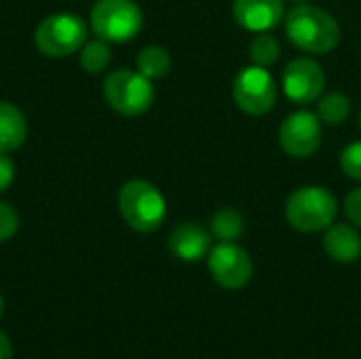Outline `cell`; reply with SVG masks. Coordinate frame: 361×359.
<instances>
[{
	"label": "cell",
	"mask_w": 361,
	"mask_h": 359,
	"mask_svg": "<svg viewBox=\"0 0 361 359\" xmlns=\"http://www.w3.org/2000/svg\"><path fill=\"white\" fill-rule=\"evenodd\" d=\"M207 269L214 281L224 290H241L250 284L254 264L250 254L235 241L218 243L209 250Z\"/></svg>",
	"instance_id": "cell-9"
},
{
	"label": "cell",
	"mask_w": 361,
	"mask_h": 359,
	"mask_svg": "<svg viewBox=\"0 0 361 359\" xmlns=\"http://www.w3.org/2000/svg\"><path fill=\"white\" fill-rule=\"evenodd\" d=\"M283 21L288 40L305 53L328 55L341 42V25L334 15L309 2L296 4Z\"/></svg>",
	"instance_id": "cell-1"
},
{
	"label": "cell",
	"mask_w": 361,
	"mask_h": 359,
	"mask_svg": "<svg viewBox=\"0 0 361 359\" xmlns=\"http://www.w3.org/2000/svg\"><path fill=\"white\" fill-rule=\"evenodd\" d=\"M2 313H4V300H2V296H0V317H2Z\"/></svg>",
	"instance_id": "cell-25"
},
{
	"label": "cell",
	"mask_w": 361,
	"mask_h": 359,
	"mask_svg": "<svg viewBox=\"0 0 361 359\" xmlns=\"http://www.w3.org/2000/svg\"><path fill=\"white\" fill-rule=\"evenodd\" d=\"M324 250L341 264L355 262L361 256V235L351 224H330L324 235Z\"/></svg>",
	"instance_id": "cell-13"
},
{
	"label": "cell",
	"mask_w": 361,
	"mask_h": 359,
	"mask_svg": "<svg viewBox=\"0 0 361 359\" xmlns=\"http://www.w3.org/2000/svg\"><path fill=\"white\" fill-rule=\"evenodd\" d=\"M233 99L237 108L250 116H262L273 110L277 102V83L262 66L243 68L233 83Z\"/></svg>",
	"instance_id": "cell-7"
},
{
	"label": "cell",
	"mask_w": 361,
	"mask_h": 359,
	"mask_svg": "<svg viewBox=\"0 0 361 359\" xmlns=\"http://www.w3.org/2000/svg\"><path fill=\"white\" fill-rule=\"evenodd\" d=\"M116 203L127 226L137 233H154L167 218V201L148 180L125 182L118 190Z\"/></svg>",
	"instance_id": "cell-2"
},
{
	"label": "cell",
	"mask_w": 361,
	"mask_h": 359,
	"mask_svg": "<svg viewBox=\"0 0 361 359\" xmlns=\"http://www.w3.org/2000/svg\"><path fill=\"white\" fill-rule=\"evenodd\" d=\"M89 40V25L76 13H53L34 32L36 49L47 57H70Z\"/></svg>",
	"instance_id": "cell-5"
},
{
	"label": "cell",
	"mask_w": 361,
	"mask_h": 359,
	"mask_svg": "<svg viewBox=\"0 0 361 359\" xmlns=\"http://www.w3.org/2000/svg\"><path fill=\"white\" fill-rule=\"evenodd\" d=\"M89 25L97 38L123 44L140 34L144 13L135 0H97L91 8Z\"/></svg>",
	"instance_id": "cell-4"
},
{
	"label": "cell",
	"mask_w": 361,
	"mask_h": 359,
	"mask_svg": "<svg viewBox=\"0 0 361 359\" xmlns=\"http://www.w3.org/2000/svg\"><path fill=\"white\" fill-rule=\"evenodd\" d=\"M360 129H361V112H360Z\"/></svg>",
	"instance_id": "cell-27"
},
{
	"label": "cell",
	"mask_w": 361,
	"mask_h": 359,
	"mask_svg": "<svg viewBox=\"0 0 361 359\" xmlns=\"http://www.w3.org/2000/svg\"><path fill=\"white\" fill-rule=\"evenodd\" d=\"M338 165L347 178L361 182V142H351L341 150Z\"/></svg>",
	"instance_id": "cell-20"
},
{
	"label": "cell",
	"mask_w": 361,
	"mask_h": 359,
	"mask_svg": "<svg viewBox=\"0 0 361 359\" xmlns=\"http://www.w3.org/2000/svg\"><path fill=\"white\" fill-rule=\"evenodd\" d=\"M171 68V57L165 47L159 44H148L137 53L135 59V70L144 74L148 80H159L169 74Z\"/></svg>",
	"instance_id": "cell-15"
},
{
	"label": "cell",
	"mask_w": 361,
	"mask_h": 359,
	"mask_svg": "<svg viewBox=\"0 0 361 359\" xmlns=\"http://www.w3.org/2000/svg\"><path fill=\"white\" fill-rule=\"evenodd\" d=\"M104 97L108 106L123 116H140L154 104V87L137 70L118 68L104 78Z\"/></svg>",
	"instance_id": "cell-6"
},
{
	"label": "cell",
	"mask_w": 361,
	"mask_h": 359,
	"mask_svg": "<svg viewBox=\"0 0 361 359\" xmlns=\"http://www.w3.org/2000/svg\"><path fill=\"white\" fill-rule=\"evenodd\" d=\"M336 197L324 186H300L286 201V220L298 233H319L334 224Z\"/></svg>",
	"instance_id": "cell-3"
},
{
	"label": "cell",
	"mask_w": 361,
	"mask_h": 359,
	"mask_svg": "<svg viewBox=\"0 0 361 359\" xmlns=\"http://www.w3.org/2000/svg\"><path fill=\"white\" fill-rule=\"evenodd\" d=\"M319 121L324 125H341L349 118L351 114V99L345 95V93H328V95H322L317 99V112Z\"/></svg>",
	"instance_id": "cell-17"
},
{
	"label": "cell",
	"mask_w": 361,
	"mask_h": 359,
	"mask_svg": "<svg viewBox=\"0 0 361 359\" xmlns=\"http://www.w3.org/2000/svg\"><path fill=\"white\" fill-rule=\"evenodd\" d=\"M235 21L250 32H269L286 19L283 0H235Z\"/></svg>",
	"instance_id": "cell-11"
},
{
	"label": "cell",
	"mask_w": 361,
	"mask_h": 359,
	"mask_svg": "<svg viewBox=\"0 0 361 359\" xmlns=\"http://www.w3.org/2000/svg\"><path fill=\"white\" fill-rule=\"evenodd\" d=\"M19 231V214L13 205L0 201V243L8 241Z\"/></svg>",
	"instance_id": "cell-21"
},
{
	"label": "cell",
	"mask_w": 361,
	"mask_h": 359,
	"mask_svg": "<svg viewBox=\"0 0 361 359\" xmlns=\"http://www.w3.org/2000/svg\"><path fill=\"white\" fill-rule=\"evenodd\" d=\"M169 252L184 262H197L212 250V233L199 222H180L167 239Z\"/></svg>",
	"instance_id": "cell-12"
},
{
	"label": "cell",
	"mask_w": 361,
	"mask_h": 359,
	"mask_svg": "<svg viewBox=\"0 0 361 359\" xmlns=\"http://www.w3.org/2000/svg\"><path fill=\"white\" fill-rule=\"evenodd\" d=\"M345 214L349 218V222H353L355 226L361 229V186L353 188L347 199H345Z\"/></svg>",
	"instance_id": "cell-23"
},
{
	"label": "cell",
	"mask_w": 361,
	"mask_h": 359,
	"mask_svg": "<svg viewBox=\"0 0 361 359\" xmlns=\"http://www.w3.org/2000/svg\"><path fill=\"white\" fill-rule=\"evenodd\" d=\"M27 140V121L23 112L6 99H0V152H15Z\"/></svg>",
	"instance_id": "cell-14"
},
{
	"label": "cell",
	"mask_w": 361,
	"mask_h": 359,
	"mask_svg": "<svg viewBox=\"0 0 361 359\" xmlns=\"http://www.w3.org/2000/svg\"><path fill=\"white\" fill-rule=\"evenodd\" d=\"M290 2H298L300 4V2H307V0H290Z\"/></svg>",
	"instance_id": "cell-26"
},
{
	"label": "cell",
	"mask_w": 361,
	"mask_h": 359,
	"mask_svg": "<svg viewBox=\"0 0 361 359\" xmlns=\"http://www.w3.org/2000/svg\"><path fill=\"white\" fill-rule=\"evenodd\" d=\"M110 42L102 40V38H93V40H87L82 44V49L78 51V61H80V68L89 74H99L108 68L110 63Z\"/></svg>",
	"instance_id": "cell-18"
},
{
	"label": "cell",
	"mask_w": 361,
	"mask_h": 359,
	"mask_svg": "<svg viewBox=\"0 0 361 359\" xmlns=\"http://www.w3.org/2000/svg\"><path fill=\"white\" fill-rule=\"evenodd\" d=\"M281 87L290 102L298 106L313 104L324 95L326 89L324 68L313 57H296L286 66L281 74Z\"/></svg>",
	"instance_id": "cell-10"
},
{
	"label": "cell",
	"mask_w": 361,
	"mask_h": 359,
	"mask_svg": "<svg viewBox=\"0 0 361 359\" xmlns=\"http://www.w3.org/2000/svg\"><path fill=\"white\" fill-rule=\"evenodd\" d=\"M243 218L239 212L231 209V207H224V209H218L209 222V233L212 237H216L220 243H228V241H237L241 235H243Z\"/></svg>",
	"instance_id": "cell-16"
},
{
	"label": "cell",
	"mask_w": 361,
	"mask_h": 359,
	"mask_svg": "<svg viewBox=\"0 0 361 359\" xmlns=\"http://www.w3.org/2000/svg\"><path fill=\"white\" fill-rule=\"evenodd\" d=\"M279 146L292 159H311L322 146V121L311 110H296L281 121Z\"/></svg>",
	"instance_id": "cell-8"
},
{
	"label": "cell",
	"mask_w": 361,
	"mask_h": 359,
	"mask_svg": "<svg viewBox=\"0 0 361 359\" xmlns=\"http://www.w3.org/2000/svg\"><path fill=\"white\" fill-rule=\"evenodd\" d=\"M15 171H17V167H15V161L11 159V154L8 152H0V195L6 193L13 186Z\"/></svg>",
	"instance_id": "cell-22"
},
{
	"label": "cell",
	"mask_w": 361,
	"mask_h": 359,
	"mask_svg": "<svg viewBox=\"0 0 361 359\" xmlns=\"http://www.w3.org/2000/svg\"><path fill=\"white\" fill-rule=\"evenodd\" d=\"M0 359H13V347L4 332H0Z\"/></svg>",
	"instance_id": "cell-24"
},
{
	"label": "cell",
	"mask_w": 361,
	"mask_h": 359,
	"mask_svg": "<svg viewBox=\"0 0 361 359\" xmlns=\"http://www.w3.org/2000/svg\"><path fill=\"white\" fill-rule=\"evenodd\" d=\"M279 53H281L279 40L269 32H258L250 42V59L254 66L271 68L273 63H277Z\"/></svg>",
	"instance_id": "cell-19"
}]
</instances>
